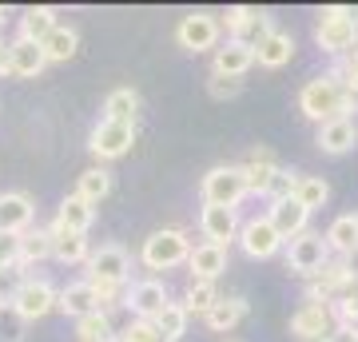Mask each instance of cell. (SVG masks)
<instances>
[{
	"mask_svg": "<svg viewBox=\"0 0 358 342\" xmlns=\"http://www.w3.org/2000/svg\"><path fill=\"white\" fill-rule=\"evenodd\" d=\"M299 112L307 115L310 124H334V120H355L350 112H358V96L343 88V80L327 72L319 80H307L299 92Z\"/></svg>",
	"mask_w": 358,
	"mask_h": 342,
	"instance_id": "cell-1",
	"label": "cell"
},
{
	"mask_svg": "<svg viewBox=\"0 0 358 342\" xmlns=\"http://www.w3.org/2000/svg\"><path fill=\"white\" fill-rule=\"evenodd\" d=\"M131 275V255L128 247H120V243H100L88 259V283L96 291L103 294V303H112L115 291L128 283Z\"/></svg>",
	"mask_w": 358,
	"mask_h": 342,
	"instance_id": "cell-2",
	"label": "cell"
},
{
	"mask_svg": "<svg viewBox=\"0 0 358 342\" xmlns=\"http://www.w3.org/2000/svg\"><path fill=\"white\" fill-rule=\"evenodd\" d=\"M315 44L331 56H350L358 48V16L355 8H322L315 24Z\"/></svg>",
	"mask_w": 358,
	"mask_h": 342,
	"instance_id": "cell-3",
	"label": "cell"
},
{
	"mask_svg": "<svg viewBox=\"0 0 358 342\" xmlns=\"http://www.w3.org/2000/svg\"><path fill=\"white\" fill-rule=\"evenodd\" d=\"M192 251H195L192 239H187L179 227H159V231H152V235L143 239L140 263L148 266V271H171V266L187 263Z\"/></svg>",
	"mask_w": 358,
	"mask_h": 342,
	"instance_id": "cell-4",
	"label": "cell"
},
{
	"mask_svg": "<svg viewBox=\"0 0 358 342\" xmlns=\"http://www.w3.org/2000/svg\"><path fill=\"white\" fill-rule=\"evenodd\" d=\"M199 195L211 207H239L247 199V176L243 164H215L199 179Z\"/></svg>",
	"mask_w": 358,
	"mask_h": 342,
	"instance_id": "cell-5",
	"label": "cell"
},
{
	"mask_svg": "<svg viewBox=\"0 0 358 342\" xmlns=\"http://www.w3.org/2000/svg\"><path fill=\"white\" fill-rule=\"evenodd\" d=\"M331 259H334L331 243H327V235H319V231H303L299 239L287 243V266H291L294 275H303V279H315Z\"/></svg>",
	"mask_w": 358,
	"mask_h": 342,
	"instance_id": "cell-6",
	"label": "cell"
},
{
	"mask_svg": "<svg viewBox=\"0 0 358 342\" xmlns=\"http://www.w3.org/2000/svg\"><path fill=\"white\" fill-rule=\"evenodd\" d=\"M334 306L322 303V299H303V306L291 315V334L303 342H315V339H331L334 334Z\"/></svg>",
	"mask_w": 358,
	"mask_h": 342,
	"instance_id": "cell-7",
	"label": "cell"
},
{
	"mask_svg": "<svg viewBox=\"0 0 358 342\" xmlns=\"http://www.w3.org/2000/svg\"><path fill=\"white\" fill-rule=\"evenodd\" d=\"M282 235L279 227L271 223V215H251L243 219V231H239V247H243V255H251V259H271V255L282 251Z\"/></svg>",
	"mask_w": 358,
	"mask_h": 342,
	"instance_id": "cell-8",
	"label": "cell"
},
{
	"mask_svg": "<svg viewBox=\"0 0 358 342\" xmlns=\"http://www.w3.org/2000/svg\"><path fill=\"white\" fill-rule=\"evenodd\" d=\"M131 143H136V124H115V120H100V124L92 127V155L96 159H120V155L131 152Z\"/></svg>",
	"mask_w": 358,
	"mask_h": 342,
	"instance_id": "cell-9",
	"label": "cell"
},
{
	"mask_svg": "<svg viewBox=\"0 0 358 342\" xmlns=\"http://www.w3.org/2000/svg\"><path fill=\"white\" fill-rule=\"evenodd\" d=\"M124 306H128L136 318L155 322V318L171 306V294H167V287L159 279H140V283H131L128 291H124Z\"/></svg>",
	"mask_w": 358,
	"mask_h": 342,
	"instance_id": "cell-10",
	"label": "cell"
},
{
	"mask_svg": "<svg viewBox=\"0 0 358 342\" xmlns=\"http://www.w3.org/2000/svg\"><path fill=\"white\" fill-rule=\"evenodd\" d=\"M56 306H60V291H56L48 279H28V283H24V291L16 294L13 315H20L24 322H36V318L52 315Z\"/></svg>",
	"mask_w": 358,
	"mask_h": 342,
	"instance_id": "cell-11",
	"label": "cell"
},
{
	"mask_svg": "<svg viewBox=\"0 0 358 342\" xmlns=\"http://www.w3.org/2000/svg\"><path fill=\"white\" fill-rule=\"evenodd\" d=\"M176 40L187 52H211L219 44V20L211 13H187L176 28Z\"/></svg>",
	"mask_w": 358,
	"mask_h": 342,
	"instance_id": "cell-12",
	"label": "cell"
},
{
	"mask_svg": "<svg viewBox=\"0 0 358 342\" xmlns=\"http://www.w3.org/2000/svg\"><path fill=\"white\" fill-rule=\"evenodd\" d=\"M227 32L231 40H247V44H259L263 36L275 32V20H271L263 8H251V4H235L227 8Z\"/></svg>",
	"mask_w": 358,
	"mask_h": 342,
	"instance_id": "cell-13",
	"label": "cell"
},
{
	"mask_svg": "<svg viewBox=\"0 0 358 342\" xmlns=\"http://www.w3.org/2000/svg\"><path fill=\"white\" fill-rule=\"evenodd\" d=\"M355 275H350V263L346 259H331V263L322 266L319 275L307 283V299H322V303H334L338 294H346L355 287Z\"/></svg>",
	"mask_w": 358,
	"mask_h": 342,
	"instance_id": "cell-14",
	"label": "cell"
},
{
	"mask_svg": "<svg viewBox=\"0 0 358 342\" xmlns=\"http://www.w3.org/2000/svg\"><path fill=\"white\" fill-rule=\"evenodd\" d=\"M199 231H203L207 243H219V247H227L231 239H239V207H211L203 203V211H199Z\"/></svg>",
	"mask_w": 358,
	"mask_h": 342,
	"instance_id": "cell-15",
	"label": "cell"
},
{
	"mask_svg": "<svg viewBox=\"0 0 358 342\" xmlns=\"http://www.w3.org/2000/svg\"><path fill=\"white\" fill-rule=\"evenodd\" d=\"M251 64H259L255 56V44L247 40H227L215 48V64H211V76H227V80H239L251 72Z\"/></svg>",
	"mask_w": 358,
	"mask_h": 342,
	"instance_id": "cell-16",
	"label": "cell"
},
{
	"mask_svg": "<svg viewBox=\"0 0 358 342\" xmlns=\"http://www.w3.org/2000/svg\"><path fill=\"white\" fill-rule=\"evenodd\" d=\"M32 219H36V207L24 191L0 195V235H24V231H32Z\"/></svg>",
	"mask_w": 358,
	"mask_h": 342,
	"instance_id": "cell-17",
	"label": "cell"
},
{
	"mask_svg": "<svg viewBox=\"0 0 358 342\" xmlns=\"http://www.w3.org/2000/svg\"><path fill=\"white\" fill-rule=\"evenodd\" d=\"M56 311H64L68 318H88V315H96V311H103V294L92 287L88 279L84 283H68L64 291H60V306Z\"/></svg>",
	"mask_w": 358,
	"mask_h": 342,
	"instance_id": "cell-18",
	"label": "cell"
},
{
	"mask_svg": "<svg viewBox=\"0 0 358 342\" xmlns=\"http://www.w3.org/2000/svg\"><path fill=\"white\" fill-rule=\"evenodd\" d=\"M267 215H271V223L279 227L282 239L291 243V239H299V235L307 231L310 211H307V207H303L299 199H279V203H271V207H267Z\"/></svg>",
	"mask_w": 358,
	"mask_h": 342,
	"instance_id": "cell-19",
	"label": "cell"
},
{
	"mask_svg": "<svg viewBox=\"0 0 358 342\" xmlns=\"http://www.w3.org/2000/svg\"><path fill=\"white\" fill-rule=\"evenodd\" d=\"M52 231V259L64 266H88L92 259V247H88V235H76V231H60V227H48Z\"/></svg>",
	"mask_w": 358,
	"mask_h": 342,
	"instance_id": "cell-20",
	"label": "cell"
},
{
	"mask_svg": "<svg viewBox=\"0 0 358 342\" xmlns=\"http://www.w3.org/2000/svg\"><path fill=\"white\" fill-rule=\"evenodd\" d=\"M243 176H247V195H267L275 176H279V164H275V155L267 148H255L251 159L243 164Z\"/></svg>",
	"mask_w": 358,
	"mask_h": 342,
	"instance_id": "cell-21",
	"label": "cell"
},
{
	"mask_svg": "<svg viewBox=\"0 0 358 342\" xmlns=\"http://www.w3.org/2000/svg\"><path fill=\"white\" fill-rule=\"evenodd\" d=\"M315 143H319V152H327V155H346L358 143V124H355V120H334V124H322L319 131H315Z\"/></svg>",
	"mask_w": 358,
	"mask_h": 342,
	"instance_id": "cell-22",
	"label": "cell"
},
{
	"mask_svg": "<svg viewBox=\"0 0 358 342\" xmlns=\"http://www.w3.org/2000/svg\"><path fill=\"white\" fill-rule=\"evenodd\" d=\"M187 266H192V279H207L215 283L223 271H227V247H219V243H199L192 251V259H187Z\"/></svg>",
	"mask_w": 358,
	"mask_h": 342,
	"instance_id": "cell-23",
	"label": "cell"
},
{
	"mask_svg": "<svg viewBox=\"0 0 358 342\" xmlns=\"http://www.w3.org/2000/svg\"><path fill=\"white\" fill-rule=\"evenodd\" d=\"M8 52H13V76H40L44 72V64H48V56H44V44H36V40H24L16 36L13 44H8Z\"/></svg>",
	"mask_w": 358,
	"mask_h": 342,
	"instance_id": "cell-24",
	"label": "cell"
},
{
	"mask_svg": "<svg viewBox=\"0 0 358 342\" xmlns=\"http://www.w3.org/2000/svg\"><path fill=\"white\" fill-rule=\"evenodd\" d=\"M92 219H96V207H92L88 199H80V195H68V199L60 203L56 219H52V227H60V231H76V235H88Z\"/></svg>",
	"mask_w": 358,
	"mask_h": 342,
	"instance_id": "cell-25",
	"label": "cell"
},
{
	"mask_svg": "<svg viewBox=\"0 0 358 342\" xmlns=\"http://www.w3.org/2000/svg\"><path fill=\"white\" fill-rule=\"evenodd\" d=\"M255 56H259V64L263 68H282V64H291V56H294V40H291V32H271V36H263L255 44Z\"/></svg>",
	"mask_w": 358,
	"mask_h": 342,
	"instance_id": "cell-26",
	"label": "cell"
},
{
	"mask_svg": "<svg viewBox=\"0 0 358 342\" xmlns=\"http://www.w3.org/2000/svg\"><path fill=\"white\" fill-rule=\"evenodd\" d=\"M247 315V299H239V294H231V299H219L211 311H207V327L215 330V334H227V330H235L239 322H243Z\"/></svg>",
	"mask_w": 358,
	"mask_h": 342,
	"instance_id": "cell-27",
	"label": "cell"
},
{
	"mask_svg": "<svg viewBox=\"0 0 358 342\" xmlns=\"http://www.w3.org/2000/svg\"><path fill=\"white\" fill-rule=\"evenodd\" d=\"M327 243H331L334 259H350L358 251V215H338L327 231Z\"/></svg>",
	"mask_w": 358,
	"mask_h": 342,
	"instance_id": "cell-28",
	"label": "cell"
},
{
	"mask_svg": "<svg viewBox=\"0 0 358 342\" xmlns=\"http://www.w3.org/2000/svg\"><path fill=\"white\" fill-rule=\"evenodd\" d=\"M56 28H60L56 24V8H48V4H36V8H28V13L20 16V36L36 40V44H44Z\"/></svg>",
	"mask_w": 358,
	"mask_h": 342,
	"instance_id": "cell-29",
	"label": "cell"
},
{
	"mask_svg": "<svg viewBox=\"0 0 358 342\" xmlns=\"http://www.w3.org/2000/svg\"><path fill=\"white\" fill-rule=\"evenodd\" d=\"M136 112H140V96H136V88L108 92V100H103V120H115V124H136Z\"/></svg>",
	"mask_w": 358,
	"mask_h": 342,
	"instance_id": "cell-30",
	"label": "cell"
},
{
	"mask_svg": "<svg viewBox=\"0 0 358 342\" xmlns=\"http://www.w3.org/2000/svg\"><path fill=\"white\" fill-rule=\"evenodd\" d=\"M219 299H223L219 287H215V283H207V279H192V283H187V291H183V306H187V315H203V318H207V311H211Z\"/></svg>",
	"mask_w": 358,
	"mask_h": 342,
	"instance_id": "cell-31",
	"label": "cell"
},
{
	"mask_svg": "<svg viewBox=\"0 0 358 342\" xmlns=\"http://www.w3.org/2000/svg\"><path fill=\"white\" fill-rule=\"evenodd\" d=\"M76 195H80V199H88L92 207L103 203L108 195H112V171H103V167H88V171L80 176V183H76Z\"/></svg>",
	"mask_w": 358,
	"mask_h": 342,
	"instance_id": "cell-32",
	"label": "cell"
},
{
	"mask_svg": "<svg viewBox=\"0 0 358 342\" xmlns=\"http://www.w3.org/2000/svg\"><path fill=\"white\" fill-rule=\"evenodd\" d=\"M52 259V231H24L20 235V266H36Z\"/></svg>",
	"mask_w": 358,
	"mask_h": 342,
	"instance_id": "cell-33",
	"label": "cell"
},
{
	"mask_svg": "<svg viewBox=\"0 0 358 342\" xmlns=\"http://www.w3.org/2000/svg\"><path fill=\"white\" fill-rule=\"evenodd\" d=\"M76 48H80V36H76V28H56L48 40H44V56H48V64H64V60H72L76 56Z\"/></svg>",
	"mask_w": 358,
	"mask_h": 342,
	"instance_id": "cell-34",
	"label": "cell"
},
{
	"mask_svg": "<svg viewBox=\"0 0 358 342\" xmlns=\"http://www.w3.org/2000/svg\"><path fill=\"white\" fill-rule=\"evenodd\" d=\"M294 199L303 203L307 211H319L322 203L331 199V183L322 176H299V187H294Z\"/></svg>",
	"mask_w": 358,
	"mask_h": 342,
	"instance_id": "cell-35",
	"label": "cell"
},
{
	"mask_svg": "<svg viewBox=\"0 0 358 342\" xmlns=\"http://www.w3.org/2000/svg\"><path fill=\"white\" fill-rule=\"evenodd\" d=\"M331 306H334V322H338V330H358V283L346 294H338Z\"/></svg>",
	"mask_w": 358,
	"mask_h": 342,
	"instance_id": "cell-36",
	"label": "cell"
},
{
	"mask_svg": "<svg viewBox=\"0 0 358 342\" xmlns=\"http://www.w3.org/2000/svg\"><path fill=\"white\" fill-rule=\"evenodd\" d=\"M76 339H96V342H112V318H108V311H96V315L80 318L76 322Z\"/></svg>",
	"mask_w": 358,
	"mask_h": 342,
	"instance_id": "cell-37",
	"label": "cell"
},
{
	"mask_svg": "<svg viewBox=\"0 0 358 342\" xmlns=\"http://www.w3.org/2000/svg\"><path fill=\"white\" fill-rule=\"evenodd\" d=\"M187 318H192V315H187V306H183V303H171L164 315L155 318V322H159V330H164L171 342H179V339H183V330H187Z\"/></svg>",
	"mask_w": 358,
	"mask_h": 342,
	"instance_id": "cell-38",
	"label": "cell"
},
{
	"mask_svg": "<svg viewBox=\"0 0 358 342\" xmlns=\"http://www.w3.org/2000/svg\"><path fill=\"white\" fill-rule=\"evenodd\" d=\"M24 283H28L24 266H8V271H0V303L13 306V303H16V294L24 291Z\"/></svg>",
	"mask_w": 358,
	"mask_h": 342,
	"instance_id": "cell-39",
	"label": "cell"
},
{
	"mask_svg": "<svg viewBox=\"0 0 358 342\" xmlns=\"http://www.w3.org/2000/svg\"><path fill=\"white\" fill-rule=\"evenodd\" d=\"M124 339L128 342H171L164 330H159V322H148V318H131L128 330H124Z\"/></svg>",
	"mask_w": 358,
	"mask_h": 342,
	"instance_id": "cell-40",
	"label": "cell"
},
{
	"mask_svg": "<svg viewBox=\"0 0 358 342\" xmlns=\"http://www.w3.org/2000/svg\"><path fill=\"white\" fill-rule=\"evenodd\" d=\"M294 187H299V171H287V167H279V176H275V183H271L267 199H271V203L294 199Z\"/></svg>",
	"mask_w": 358,
	"mask_h": 342,
	"instance_id": "cell-41",
	"label": "cell"
},
{
	"mask_svg": "<svg viewBox=\"0 0 358 342\" xmlns=\"http://www.w3.org/2000/svg\"><path fill=\"white\" fill-rule=\"evenodd\" d=\"M334 76L343 80V88L350 92V96H358V48L350 52V56H343V64L334 68Z\"/></svg>",
	"mask_w": 358,
	"mask_h": 342,
	"instance_id": "cell-42",
	"label": "cell"
},
{
	"mask_svg": "<svg viewBox=\"0 0 358 342\" xmlns=\"http://www.w3.org/2000/svg\"><path fill=\"white\" fill-rule=\"evenodd\" d=\"M20 266V235H0V271Z\"/></svg>",
	"mask_w": 358,
	"mask_h": 342,
	"instance_id": "cell-43",
	"label": "cell"
},
{
	"mask_svg": "<svg viewBox=\"0 0 358 342\" xmlns=\"http://www.w3.org/2000/svg\"><path fill=\"white\" fill-rule=\"evenodd\" d=\"M239 88H243V84H239V80H227V76H211V80H207V92H211L215 100H223V96H235Z\"/></svg>",
	"mask_w": 358,
	"mask_h": 342,
	"instance_id": "cell-44",
	"label": "cell"
},
{
	"mask_svg": "<svg viewBox=\"0 0 358 342\" xmlns=\"http://www.w3.org/2000/svg\"><path fill=\"white\" fill-rule=\"evenodd\" d=\"M20 339H24V318L13 315V322L0 318V342H20Z\"/></svg>",
	"mask_w": 358,
	"mask_h": 342,
	"instance_id": "cell-45",
	"label": "cell"
},
{
	"mask_svg": "<svg viewBox=\"0 0 358 342\" xmlns=\"http://www.w3.org/2000/svg\"><path fill=\"white\" fill-rule=\"evenodd\" d=\"M315 342H343V339H338V334H331V339H315Z\"/></svg>",
	"mask_w": 358,
	"mask_h": 342,
	"instance_id": "cell-46",
	"label": "cell"
},
{
	"mask_svg": "<svg viewBox=\"0 0 358 342\" xmlns=\"http://www.w3.org/2000/svg\"><path fill=\"white\" fill-rule=\"evenodd\" d=\"M76 342H96V339H76ZM112 342H115V339H112Z\"/></svg>",
	"mask_w": 358,
	"mask_h": 342,
	"instance_id": "cell-47",
	"label": "cell"
},
{
	"mask_svg": "<svg viewBox=\"0 0 358 342\" xmlns=\"http://www.w3.org/2000/svg\"><path fill=\"white\" fill-rule=\"evenodd\" d=\"M115 342H128V339H124V334H120V339H115Z\"/></svg>",
	"mask_w": 358,
	"mask_h": 342,
	"instance_id": "cell-48",
	"label": "cell"
},
{
	"mask_svg": "<svg viewBox=\"0 0 358 342\" xmlns=\"http://www.w3.org/2000/svg\"><path fill=\"white\" fill-rule=\"evenodd\" d=\"M0 315H4V303H0Z\"/></svg>",
	"mask_w": 358,
	"mask_h": 342,
	"instance_id": "cell-49",
	"label": "cell"
}]
</instances>
